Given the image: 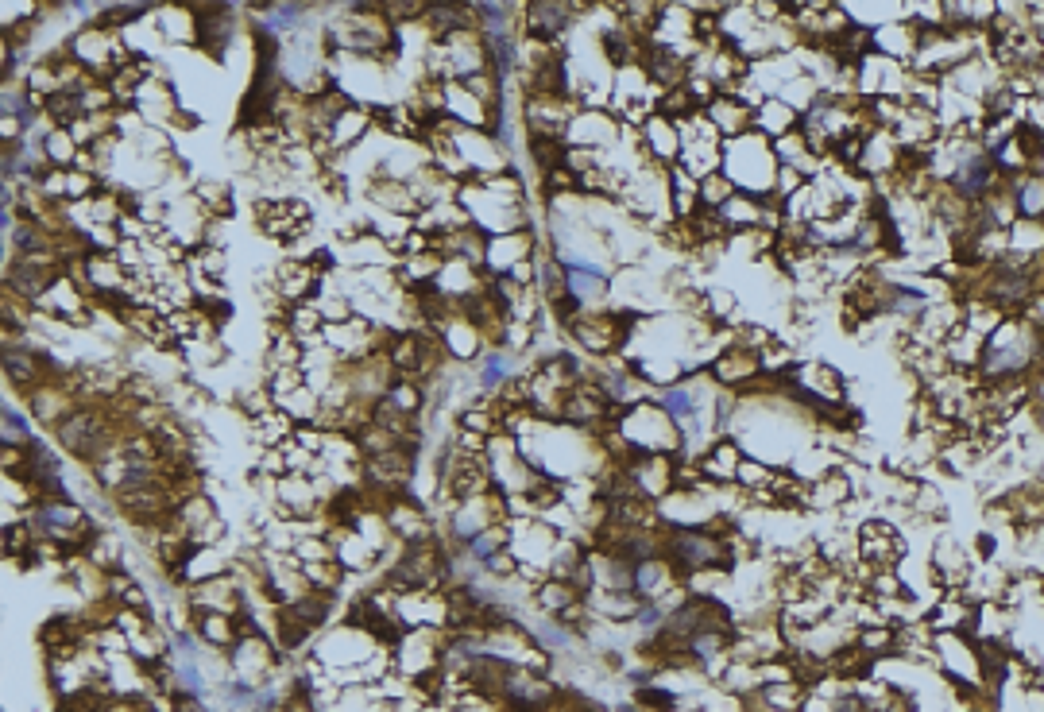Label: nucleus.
<instances>
[{
	"label": "nucleus",
	"mask_w": 1044,
	"mask_h": 712,
	"mask_svg": "<svg viewBox=\"0 0 1044 712\" xmlns=\"http://www.w3.org/2000/svg\"><path fill=\"white\" fill-rule=\"evenodd\" d=\"M720 171L735 182L739 194H751L758 202L774 206L770 194H774V178H778V159H774V144H770L766 136L747 132V136L724 140V163H720Z\"/></svg>",
	"instance_id": "obj_1"
},
{
	"label": "nucleus",
	"mask_w": 1044,
	"mask_h": 712,
	"mask_svg": "<svg viewBox=\"0 0 1044 712\" xmlns=\"http://www.w3.org/2000/svg\"><path fill=\"white\" fill-rule=\"evenodd\" d=\"M252 213H256V225H260L263 237L290 244V248L314 233V209L302 198H275V194L271 198H256Z\"/></svg>",
	"instance_id": "obj_2"
},
{
	"label": "nucleus",
	"mask_w": 1044,
	"mask_h": 712,
	"mask_svg": "<svg viewBox=\"0 0 1044 712\" xmlns=\"http://www.w3.org/2000/svg\"><path fill=\"white\" fill-rule=\"evenodd\" d=\"M577 16H580V8H573V4H561V0H534V4L522 8V39L561 47V39L569 35V28H573Z\"/></svg>",
	"instance_id": "obj_3"
},
{
	"label": "nucleus",
	"mask_w": 1044,
	"mask_h": 712,
	"mask_svg": "<svg viewBox=\"0 0 1044 712\" xmlns=\"http://www.w3.org/2000/svg\"><path fill=\"white\" fill-rule=\"evenodd\" d=\"M198 12V55L221 62L229 55V47L236 43V28H240V12L225 8V4H202Z\"/></svg>",
	"instance_id": "obj_4"
},
{
	"label": "nucleus",
	"mask_w": 1044,
	"mask_h": 712,
	"mask_svg": "<svg viewBox=\"0 0 1044 712\" xmlns=\"http://www.w3.org/2000/svg\"><path fill=\"white\" fill-rule=\"evenodd\" d=\"M619 136H623V120L611 109H577L565 132V148L608 151L611 144H619Z\"/></svg>",
	"instance_id": "obj_5"
},
{
	"label": "nucleus",
	"mask_w": 1044,
	"mask_h": 712,
	"mask_svg": "<svg viewBox=\"0 0 1044 712\" xmlns=\"http://www.w3.org/2000/svg\"><path fill=\"white\" fill-rule=\"evenodd\" d=\"M422 28H426V35L434 43H449V39L468 35V31H484L480 28V12L472 4H426Z\"/></svg>",
	"instance_id": "obj_6"
},
{
	"label": "nucleus",
	"mask_w": 1044,
	"mask_h": 712,
	"mask_svg": "<svg viewBox=\"0 0 1044 712\" xmlns=\"http://www.w3.org/2000/svg\"><path fill=\"white\" fill-rule=\"evenodd\" d=\"M538 256V237L534 229H519V233H503V237L488 240V267L484 275H511L522 260Z\"/></svg>",
	"instance_id": "obj_7"
},
{
	"label": "nucleus",
	"mask_w": 1044,
	"mask_h": 712,
	"mask_svg": "<svg viewBox=\"0 0 1044 712\" xmlns=\"http://www.w3.org/2000/svg\"><path fill=\"white\" fill-rule=\"evenodd\" d=\"M859 554L867 558L874 569H886V565H894L905 554V542H901V534L890 527V523H878V519H870L859 527Z\"/></svg>",
	"instance_id": "obj_8"
},
{
	"label": "nucleus",
	"mask_w": 1044,
	"mask_h": 712,
	"mask_svg": "<svg viewBox=\"0 0 1044 712\" xmlns=\"http://www.w3.org/2000/svg\"><path fill=\"white\" fill-rule=\"evenodd\" d=\"M437 337H441V345H445L449 360H457V364L480 360V356L492 349V345H488V337L480 333V326H476V322H468L464 314H457L449 326L437 333Z\"/></svg>",
	"instance_id": "obj_9"
},
{
	"label": "nucleus",
	"mask_w": 1044,
	"mask_h": 712,
	"mask_svg": "<svg viewBox=\"0 0 1044 712\" xmlns=\"http://www.w3.org/2000/svg\"><path fill=\"white\" fill-rule=\"evenodd\" d=\"M704 117L712 120V128H716L724 140H735V136L754 132V109L747 101H739L735 93H720V97L704 109Z\"/></svg>",
	"instance_id": "obj_10"
},
{
	"label": "nucleus",
	"mask_w": 1044,
	"mask_h": 712,
	"mask_svg": "<svg viewBox=\"0 0 1044 712\" xmlns=\"http://www.w3.org/2000/svg\"><path fill=\"white\" fill-rule=\"evenodd\" d=\"M155 28L163 35L167 47H198V12L194 4H171V8H155Z\"/></svg>",
	"instance_id": "obj_11"
},
{
	"label": "nucleus",
	"mask_w": 1044,
	"mask_h": 712,
	"mask_svg": "<svg viewBox=\"0 0 1044 712\" xmlns=\"http://www.w3.org/2000/svg\"><path fill=\"white\" fill-rule=\"evenodd\" d=\"M368 202L379 209V213H399V217H418V202L410 194V186L399 182V178H372L364 186Z\"/></svg>",
	"instance_id": "obj_12"
},
{
	"label": "nucleus",
	"mask_w": 1044,
	"mask_h": 712,
	"mask_svg": "<svg viewBox=\"0 0 1044 712\" xmlns=\"http://www.w3.org/2000/svg\"><path fill=\"white\" fill-rule=\"evenodd\" d=\"M1017 221H1044V175L1041 171H1025L1010 186Z\"/></svg>",
	"instance_id": "obj_13"
},
{
	"label": "nucleus",
	"mask_w": 1044,
	"mask_h": 712,
	"mask_svg": "<svg viewBox=\"0 0 1044 712\" xmlns=\"http://www.w3.org/2000/svg\"><path fill=\"white\" fill-rule=\"evenodd\" d=\"M851 496H855V484L843 469L809 480V507H843Z\"/></svg>",
	"instance_id": "obj_14"
},
{
	"label": "nucleus",
	"mask_w": 1044,
	"mask_h": 712,
	"mask_svg": "<svg viewBox=\"0 0 1044 712\" xmlns=\"http://www.w3.org/2000/svg\"><path fill=\"white\" fill-rule=\"evenodd\" d=\"M248 430H252V442L260 445V449H279V445L290 442V434H294V422H290L279 407L275 411H267V415L252 418L248 422Z\"/></svg>",
	"instance_id": "obj_15"
},
{
	"label": "nucleus",
	"mask_w": 1044,
	"mask_h": 712,
	"mask_svg": "<svg viewBox=\"0 0 1044 712\" xmlns=\"http://www.w3.org/2000/svg\"><path fill=\"white\" fill-rule=\"evenodd\" d=\"M275 407H279V411H283V415H287L294 426H314V422H318V415H321V395L314 391V387L302 384V387H294L290 395H283Z\"/></svg>",
	"instance_id": "obj_16"
},
{
	"label": "nucleus",
	"mask_w": 1044,
	"mask_h": 712,
	"mask_svg": "<svg viewBox=\"0 0 1044 712\" xmlns=\"http://www.w3.org/2000/svg\"><path fill=\"white\" fill-rule=\"evenodd\" d=\"M43 151H47V159H51V167L58 171H74V163H78V140L70 136V128H51L47 136H43Z\"/></svg>",
	"instance_id": "obj_17"
},
{
	"label": "nucleus",
	"mask_w": 1044,
	"mask_h": 712,
	"mask_svg": "<svg viewBox=\"0 0 1044 712\" xmlns=\"http://www.w3.org/2000/svg\"><path fill=\"white\" fill-rule=\"evenodd\" d=\"M35 442V434H31V422L20 415V407L12 403V399H4V407H0V445H31Z\"/></svg>",
	"instance_id": "obj_18"
},
{
	"label": "nucleus",
	"mask_w": 1044,
	"mask_h": 712,
	"mask_svg": "<svg viewBox=\"0 0 1044 712\" xmlns=\"http://www.w3.org/2000/svg\"><path fill=\"white\" fill-rule=\"evenodd\" d=\"M739 190H735V182L724 175V171H716V175L700 178V209H724L731 198H735Z\"/></svg>",
	"instance_id": "obj_19"
},
{
	"label": "nucleus",
	"mask_w": 1044,
	"mask_h": 712,
	"mask_svg": "<svg viewBox=\"0 0 1044 712\" xmlns=\"http://www.w3.org/2000/svg\"><path fill=\"white\" fill-rule=\"evenodd\" d=\"M936 573L948 581L952 573L963 577L967 573V562H963V550H959L952 538H940V546H936Z\"/></svg>",
	"instance_id": "obj_20"
},
{
	"label": "nucleus",
	"mask_w": 1044,
	"mask_h": 712,
	"mask_svg": "<svg viewBox=\"0 0 1044 712\" xmlns=\"http://www.w3.org/2000/svg\"><path fill=\"white\" fill-rule=\"evenodd\" d=\"M638 705H642V709L669 712V709H673V693H662V689H650V685H642V689H638Z\"/></svg>",
	"instance_id": "obj_21"
},
{
	"label": "nucleus",
	"mask_w": 1044,
	"mask_h": 712,
	"mask_svg": "<svg viewBox=\"0 0 1044 712\" xmlns=\"http://www.w3.org/2000/svg\"><path fill=\"white\" fill-rule=\"evenodd\" d=\"M975 546H979V554H983V558H990V554H994V550H998V542H994V534H979V542H975Z\"/></svg>",
	"instance_id": "obj_22"
}]
</instances>
